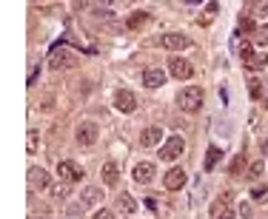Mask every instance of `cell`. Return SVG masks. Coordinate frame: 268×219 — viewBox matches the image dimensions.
Returning a JSON list of instances; mask_svg holds the SVG:
<instances>
[{
    "mask_svg": "<svg viewBox=\"0 0 268 219\" xmlns=\"http://www.w3.org/2000/svg\"><path fill=\"white\" fill-rule=\"evenodd\" d=\"M200 106H203V91H200L197 86H191V88H183V91L177 94V108H180V111H186V114H194Z\"/></svg>",
    "mask_w": 268,
    "mask_h": 219,
    "instance_id": "1",
    "label": "cell"
},
{
    "mask_svg": "<svg viewBox=\"0 0 268 219\" xmlns=\"http://www.w3.org/2000/svg\"><path fill=\"white\" fill-rule=\"evenodd\" d=\"M240 57H242V63H245V66L251 68V71H262V68L268 66V54H265V52H260V54H257L254 48L248 46V43L240 48Z\"/></svg>",
    "mask_w": 268,
    "mask_h": 219,
    "instance_id": "2",
    "label": "cell"
},
{
    "mask_svg": "<svg viewBox=\"0 0 268 219\" xmlns=\"http://www.w3.org/2000/svg\"><path fill=\"white\" fill-rule=\"evenodd\" d=\"M166 66H168V74H171L174 80H191V74H194V66H191L188 60H183V57H171Z\"/></svg>",
    "mask_w": 268,
    "mask_h": 219,
    "instance_id": "3",
    "label": "cell"
},
{
    "mask_svg": "<svg viewBox=\"0 0 268 219\" xmlns=\"http://www.w3.org/2000/svg\"><path fill=\"white\" fill-rule=\"evenodd\" d=\"M114 108L123 114H131L134 108H137V97H134L128 88H117V91H114Z\"/></svg>",
    "mask_w": 268,
    "mask_h": 219,
    "instance_id": "4",
    "label": "cell"
},
{
    "mask_svg": "<svg viewBox=\"0 0 268 219\" xmlns=\"http://www.w3.org/2000/svg\"><path fill=\"white\" fill-rule=\"evenodd\" d=\"M183 151H186V142H183V137H168V139H166V145L160 148V159L171 162V159H177Z\"/></svg>",
    "mask_w": 268,
    "mask_h": 219,
    "instance_id": "5",
    "label": "cell"
},
{
    "mask_svg": "<svg viewBox=\"0 0 268 219\" xmlns=\"http://www.w3.org/2000/svg\"><path fill=\"white\" fill-rule=\"evenodd\" d=\"M97 137H100V128H97V123H80L77 126V142L80 145H94L97 142Z\"/></svg>",
    "mask_w": 268,
    "mask_h": 219,
    "instance_id": "6",
    "label": "cell"
},
{
    "mask_svg": "<svg viewBox=\"0 0 268 219\" xmlns=\"http://www.w3.org/2000/svg\"><path fill=\"white\" fill-rule=\"evenodd\" d=\"M157 46H166V48H171V52H183V48L191 46V40H188L186 34H180V32H171V34H163Z\"/></svg>",
    "mask_w": 268,
    "mask_h": 219,
    "instance_id": "7",
    "label": "cell"
},
{
    "mask_svg": "<svg viewBox=\"0 0 268 219\" xmlns=\"http://www.w3.org/2000/svg\"><path fill=\"white\" fill-rule=\"evenodd\" d=\"M57 177L63 182H77V179H83V168L69 162V159H63V162H57Z\"/></svg>",
    "mask_w": 268,
    "mask_h": 219,
    "instance_id": "8",
    "label": "cell"
},
{
    "mask_svg": "<svg viewBox=\"0 0 268 219\" xmlns=\"http://www.w3.org/2000/svg\"><path fill=\"white\" fill-rule=\"evenodd\" d=\"M29 185L37 191H46V188H52V177L43 168H29Z\"/></svg>",
    "mask_w": 268,
    "mask_h": 219,
    "instance_id": "9",
    "label": "cell"
},
{
    "mask_svg": "<svg viewBox=\"0 0 268 219\" xmlns=\"http://www.w3.org/2000/svg\"><path fill=\"white\" fill-rule=\"evenodd\" d=\"M131 177H134V182H140V185H146V182H151V179L157 177V168L151 165V162H140V165H134Z\"/></svg>",
    "mask_w": 268,
    "mask_h": 219,
    "instance_id": "10",
    "label": "cell"
},
{
    "mask_svg": "<svg viewBox=\"0 0 268 219\" xmlns=\"http://www.w3.org/2000/svg\"><path fill=\"white\" fill-rule=\"evenodd\" d=\"M163 182H166L168 191H180V188L186 185V171H183V168H171V171L166 174V179H163Z\"/></svg>",
    "mask_w": 268,
    "mask_h": 219,
    "instance_id": "11",
    "label": "cell"
},
{
    "mask_svg": "<svg viewBox=\"0 0 268 219\" xmlns=\"http://www.w3.org/2000/svg\"><path fill=\"white\" fill-rule=\"evenodd\" d=\"M163 83H166V74H163L160 68H146V71H143V86L146 88H160Z\"/></svg>",
    "mask_w": 268,
    "mask_h": 219,
    "instance_id": "12",
    "label": "cell"
},
{
    "mask_svg": "<svg viewBox=\"0 0 268 219\" xmlns=\"http://www.w3.org/2000/svg\"><path fill=\"white\" fill-rule=\"evenodd\" d=\"M77 60H74V54H69L66 48H54L52 52V66L54 68H69V66H74Z\"/></svg>",
    "mask_w": 268,
    "mask_h": 219,
    "instance_id": "13",
    "label": "cell"
},
{
    "mask_svg": "<svg viewBox=\"0 0 268 219\" xmlns=\"http://www.w3.org/2000/svg\"><path fill=\"white\" fill-rule=\"evenodd\" d=\"M80 202H83V208H94L97 202H103V191L100 188H83V193H80Z\"/></svg>",
    "mask_w": 268,
    "mask_h": 219,
    "instance_id": "14",
    "label": "cell"
},
{
    "mask_svg": "<svg viewBox=\"0 0 268 219\" xmlns=\"http://www.w3.org/2000/svg\"><path fill=\"white\" fill-rule=\"evenodd\" d=\"M160 139H163V131H160V128H146V131L140 134V145H143V148H154Z\"/></svg>",
    "mask_w": 268,
    "mask_h": 219,
    "instance_id": "15",
    "label": "cell"
},
{
    "mask_svg": "<svg viewBox=\"0 0 268 219\" xmlns=\"http://www.w3.org/2000/svg\"><path fill=\"white\" fill-rule=\"evenodd\" d=\"M100 174H103V179H106V185H117V179H120V168L114 165V162H106Z\"/></svg>",
    "mask_w": 268,
    "mask_h": 219,
    "instance_id": "16",
    "label": "cell"
},
{
    "mask_svg": "<svg viewBox=\"0 0 268 219\" xmlns=\"http://www.w3.org/2000/svg\"><path fill=\"white\" fill-rule=\"evenodd\" d=\"M117 208L126 211V213H134V211H137V202H134L131 193H120V197H117Z\"/></svg>",
    "mask_w": 268,
    "mask_h": 219,
    "instance_id": "17",
    "label": "cell"
},
{
    "mask_svg": "<svg viewBox=\"0 0 268 219\" xmlns=\"http://www.w3.org/2000/svg\"><path fill=\"white\" fill-rule=\"evenodd\" d=\"M220 157H222V151L217 145L208 148V151H206V162H203V165H206V171H214V165H217V159H220Z\"/></svg>",
    "mask_w": 268,
    "mask_h": 219,
    "instance_id": "18",
    "label": "cell"
},
{
    "mask_svg": "<svg viewBox=\"0 0 268 219\" xmlns=\"http://www.w3.org/2000/svg\"><path fill=\"white\" fill-rule=\"evenodd\" d=\"M69 193H72V182H57V185H52V197L60 202V199H69Z\"/></svg>",
    "mask_w": 268,
    "mask_h": 219,
    "instance_id": "19",
    "label": "cell"
},
{
    "mask_svg": "<svg viewBox=\"0 0 268 219\" xmlns=\"http://www.w3.org/2000/svg\"><path fill=\"white\" fill-rule=\"evenodd\" d=\"M146 20H151L146 12H134L131 17H128V29H140L143 23H146Z\"/></svg>",
    "mask_w": 268,
    "mask_h": 219,
    "instance_id": "20",
    "label": "cell"
},
{
    "mask_svg": "<svg viewBox=\"0 0 268 219\" xmlns=\"http://www.w3.org/2000/svg\"><path fill=\"white\" fill-rule=\"evenodd\" d=\"M262 171H265V162H262V159H257L254 165L248 168V179H260Z\"/></svg>",
    "mask_w": 268,
    "mask_h": 219,
    "instance_id": "21",
    "label": "cell"
},
{
    "mask_svg": "<svg viewBox=\"0 0 268 219\" xmlns=\"http://www.w3.org/2000/svg\"><path fill=\"white\" fill-rule=\"evenodd\" d=\"M254 43L257 46H268V26H260L254 32Z\"/></svg>",
    "mask_w": 268,
    "mask_h": 219,
    "instance_id": "22",
    "label": "cell"
},
{
    "mask_svg": "<svg viewBox=\"0 0 268 219\" xmlns=\"http://www.w3.org/2000/svg\"><path fill=\"white\" fill-rule=\"evenodd\" d=\"M248 94H251L254 100L262 97V83H260V80H251V83H248Z\"/></svg>",
    "mask_w": 268,
    "mask_h": 219,
    "instance_id": "23",
    "label": "cell"
},
{
    "mask_svg": "<svg viewBox=\"0 0 268 219\" xmlns=\"http://www.w3.org/2000/svg\"><path fill=\"white\" fill-rule=\"evenodd\" d=\"M231 199V193H222L220 199H217L214 205H211V213H220V211H226V202Z\"/></svg>",
    "mask_w": 268,
    "mask_h": 219,
    "instance_id": "24",
    "label": "cell"
},
{
    "mask_svg": "<svg viewBox=\"0 0 268 219\" xmlns=\"http://www.w3.org/2000/svg\"><path fill=\"white\" fill-rule=\"evenodd\" d=\"M254 14H257V17H268V3H265V0H257V3H254Z\"/></svg>",
    "mask_w": 268,
    "mask_h": 219,
    "instance_id": "25",
    "label": "cell"
},
{
    "mask_svg": "<svg viewBox=\"0 0 268 219\" xmlns=\"http://www.w3.org/2000/svg\"><path fill=\"white\" fill-rule=\"evenodd\" d=\"M251 29H254V20L248 14H240V32H251Z\"/></svg>",
    "mask_w": 268,
    "mask_h": 219,
    "instance_id": "26",
    "label": "cell"
},
{
    "mask_svg": "<svg viewBox=\"0 0 268 219\" xmlns=\"http://www.w3.org/2000/svg\"><path fill=\"white\" fill-rule=\"evenodd\" d=\"M26 148H29V154H34V148H37V131H29V139H26Z\"/></svg>",
    "mask_w": 268,
    "mask_h": 219,
    "instance_id": "27",
    "label": "cell"
},
{
    "mask_svg": "<svg viewBox=\"0 0 268 219\" xmlns=\"http://www.w3.org/2000/svg\"><path fill=\"white\" fill-rule=\"evenodd\" d=\"M262 197H268L265 185H254V188H251V199H262Z\"/></svg>",
    "mask_w": 268,
    "mask_h": 219,
    "instance_id": "28",
    "label": "cell"
},
{
    "mask_svg": "<svg viewBox=\"0 0 268 219\" xmlns=\"http://www.w3.org/2000/svg\"><path fill=\"white\" fill-rule=\"evenodd\" d=\"M143 202H146V208H148V211H157V208H160V199H157V197H146Z\"/></svg>",
    "mask_w": 268,
    "mask_h": 219,
    "instance_id": "29",
    "label": "cell"
},
{
    "mask_svg": "<svg viewBox=\"0 0 268 219\" xmlns=\"http://www.w3.org/2000/svg\"><path fill=\"white\" fill-rule=\"evenodd\" d=\"M37 74H40V66L34 63V66H32V71H29V88L34 86V80H37Z\"/></svg>",
    "mask_w": 268,
    "mask_h": 219,
    "instance_id": "30",
    "label": "cell"
},
{
    "mask_svg": "<svg viewBox=\"0 0 268 219\" xmlns=\"http://www.w3.org/2000/svg\"><path fill=\"white\" fill-rule=\"evenodd\" d=\"M92 219H114V213H111V211H106V208H103V211H97V213H94Z\"/></svg>",
    "mask_w": 268,
    "mask_h": 219,
    "instance_id": "31",
    "label": "cell"
},
{
    "mask_svg": "<svg viewBox=\"0 0 268 219\" xmlns=\"http://www.w3.org/2000/svg\"><path fill=\"white\" fill-rule=\"evenodd\" d=\"M242 165H245V159L237 157V159H234V165H231V174H240V168H242Z\"/></svg>",
    "mask_w": 268,
    "mask_h": 219,
    "instance_id": "32",
    "label": "cell"
},
{
    "mask_svg": "<svg viewBox=\"0 0 268 219\" xmlns=\"http://www.w3.org/2000/svg\"><path fill=\"white\" fill-rule=\"evenodd\" d=\"M220 12V3H217V0H211V3H208V14H217Z\"/></svg>",
    "mask_w": 268,
    "mask_h": 219,
    "instance_id": "33",
    "label": "cell"
},
{
    "mask_svg": "<svg viewBox=\"0 0 268 219\" xmlns=\"http://www.w3.org/2000/svg\"><path fill=\"white\" fill-rule=\"evenodd\" d=\"M217 219H234V211H228V208H226V211H222Z\"/></svg>",
    "mask_w": 268,
    "mask_h": 219,
    "instance_id": "34",
    "label": "cell"
},
{
    "mask_svg": "<svg viewBox=\"0 0 268 219\" xmlns=\"http://www.w3.org/2000/svg\"><path fill=\"white\" fill-rule=\"evenodd\" d=\"M260 148H262V154H268V139H262V142H260Z\"/></svg>",
    "mask_w": 268,
    "mask_h": 219,
    "instance_id": "35",
    "label": "cell"
},
{
    "mask_svg": "<svg viewBox=\"0 0 268 219\" xmlns=\"http://www.w3.org/2000/svg\"><path fill=\"white\" fill-rule=\"evenodd\" d=\"M100 3H103V6H111V3H114V0H100Z\"/></svg>",
    "mask_w": 268,
    "mask_h": 219,
    "instance_id": "36",
    "label": "cell"
},
{
    "mask_svg": "<svg viewBox=\"0 0 268 219\" xmlns=\"http://www.w3.org/2000/svg\"><path fill=\"white\" fill-rule=\"evenodd\" d=\"M188 3H203V0H188Z\"/></svg>",
    "mask_w": 268,
    "mask_h": 219,
    "instance_id": "37",
    "label": "cell"
},
{
    "mask_svg": "<svg viewBox=\"0 0 268 219\" xmlns=\"http://www.w3.org/2000/svg\"><path fill=\"white\" fill-rule=\"evenodd\" d=\"M248 3H257V0H248Z\"/></svg>",
    "mask_w": 268,
    "mask_h": 219,
    "instance_id": "38",
    "label": "cell"
}]
</instances>
